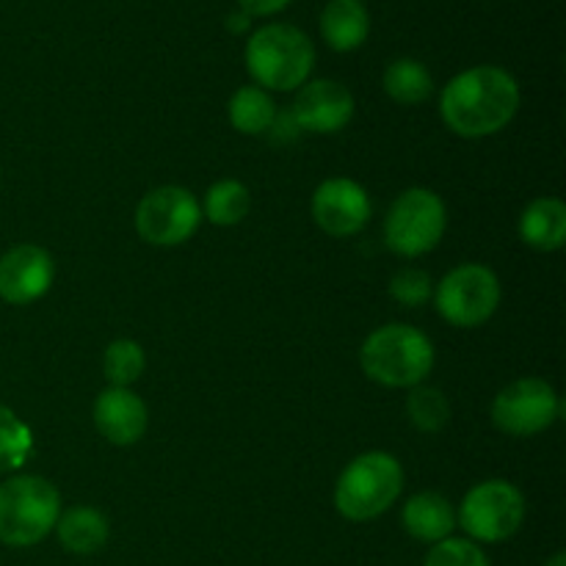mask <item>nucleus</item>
Instances as JSON below:
<instances>
[{"instance_id": "9d476101", "label": "nucleus", "mask_w": 566, "mask_h": 566, "mask_svg": "<svg viewBox=\"0 0 566 566\" xmlns=\"http://www.w3.org/2000/svg\"><path fill=\"white\" fill-rule=\"evenodd\" d=\"M562 412L556 390L545 379H520L503 387L492 401V423L512 437H531L553 426Z\"/></svg>"}, {"instance_id": "9b49d317", "label": "nucleus", "mask_w": 566, "mask_h": 566, "mask_svg": "<svg viewBox=\"0 0 566 566\" xmlns=\"http://www.w3.org/2000/svg\"><path fill=\"white\" fill-rule=\"evenodd\" d=\"M370 199L359 182L346 177H332L321 182L313 193V219L326 235L352 238L370 221Z\"/></svg>"}, {"instance_id": "7ed1b4c3", "label": "nucleus", "mask_w": 566, "mask_h": 566, "mask_svg": "<svg viewBox=\"0 0 566 566\" xmlns=\"http://www.w3.org/2000/svg\"><path fill=\"white\" fill-rule=\"evenodd\" d=\"M365 376L385 387H418L434 368V343L409 324H387L370 332L359 352Z\"/></svg>"}, {"instance_id": "ddd939ff", "label": "nucleus", "mask_w": 566, "mask_h": 566, "mask_svg": "<svg viewBox=\"0 0 566 566\" xmlns=\"http://www.w3.org/2000/svg\"><path fill=\"white\" fill-rule=\"evenodd\" d=\"M293 122L298 130L329 133L343 130L354 116V97L343 83L337 81H313L304 83L291 108Z\"/></svg>"}, {"instance_id": "bb28decb", "label": "nucleus", "mask_w": 566, "mask_h": 566, "mask_svg": "<svg viewBox=\"0 0 566 566\" xmlns=\"http://www.w3.org/2000/svg\"><path fill=\"white\" fill-rule=\"evenodd\" d=\"M249 25H252V17H249L247 11H238V14H230V17H227V28H230L232 33L249 31Z\"/></svg>"}, {"instance_id": "423d86ee", "label": "nucleus", "mask_w": 566, "mask_h": 566, "mask_svg": "<svg viewBox=\"0 0 566 566\" xmlns=\"http://www.w3.org/2000/svg\"><path fill=\"white\" fill-rule=\"evenodd\" d=\"M525 497L514 484L501 479L484 481L464 495L457 523L475 545H497L523 528Z\"/></svg>"}, {"instance_id": "39448f33", "label": "nucleus", "mask_w": 566, "mask_h": 566, "mask_svg": "<svg viewBox=\"0 0 566 566\" xmlns=\"http://www.w3.org/2000/svg\"><path fill=\"white\" fill-rule=\"evenodd\" d=\"M403 490V470L396 457L370 451L354 459L343 470L335 490V506L352 523H368L381 517Z\"/></svg>"}, {"instance_id": "6e6552de", "label": "nucleus", "mask_w": 566, "mask_h": 566, "mask_svg": "<svg viewBox=\"0 0 566 566\" xmlns=\"http://www.w3.org/2000/svg\"><path fill=\"white\" fill-rule=\"evenodd\" d=\"M437 313L459 329L486 324L501 307V280L479 263H464L446 274L434 293Z\"/></svg>"}, {"instance_id": "a878e982", "label": "nucleus", "mask_w": 566, "mask_h": 566, "mask_svg": "<svg viewBox=\"0 0 566 566\" xmlns=\"http://www.w3.org/2000/svg\"><path fill=\"white\" fill-rule=\"evenodd\" d=\"M238 3H241V11H247L249 17H271L285 9L291 0H238Z\"/></svg>"}, {"instance_id": "0eeeda50", "label": "nucleus", "mask_w": 566, "mask_h": 566, "mask_svg": "<svg viewBox=\"0 0 566 566\" xmlns=\"http://www.w3.org/2000/svg\"><path fill=\"white\" fill-rule=\"evenodd\" d=\"M446 224L448 213L442 199L429 188H409L387 213L385 241L401 258H420L442 241Z\"/></svg>"}, {"instance_id": "393cba45", "label": "nucleus", "mask_w": 566, "mask_h": 566, "mask_svg": "<svg viewBox=\"0 0 566 566\" xmlns=\"http://www.w3.org/2000/svg\"><path fill=\"white\" fill-rule=\"evenodd\" d=\"M390 296L403 307H423L434 296V282L420 269H401L390 280Z\"/></svg>"}, {"instance_id": "f257e3e1", "label": "nucleus", "mask_w": 566, "mask_h": 566, "mask_svg": "<svg viewBox=\"0 0 566 566\" xmlns=\"http://www.w3.org/2000/svg\"><path fill=\"white\" fill-rule=\"evenodd\" d=\"M520 111V86L501 66H473L448 81L440 94L442 122L462 138L501 133Z\"/></svg>"}, {"instance_id": "20e7f679", "label": "nucleus", "mask_w": 566, "mask_h": 566, "mask_svg": "<svg viewBox=\"0 0 566 566\" xmlns=\"http://www.w3.org/2000/svg\"><path fill=\"white\" fill-rule=\"evenodd\" d=\"M61 514V495L39 475H14L0 484V542L33 547L53 534Z\"/></svg>"}, {"instance_id": "b1692460", "label": "nucleus", "mask_w": 566, "mask_h": 566, "mask_svg": "<svg viewBox=\"0 0 566 566\" xmlns=\"http://www.w3.org/2000/svg\"><path fill=\"white\" fill-rule=\"evenodd\" d=\"M423 566H490V558L475 542L451 536V539L431 545Z\"/></svg>"}, {"instance_id": "f3484780", "label": "nucleus", "mask_w": 566, "mask_h": 566, "mask_svg": "<svg viewBox=\"0 0 566 566\" xmlns=\"http://www.w3.org/2000/svg\"><path fill=\"white\" fill-rule=\"evenodd\" d=\"M520 235L536 252H556L566 243V205L562 199H534L520 216Z\"/></svg>"}, {"instance_id": "2eb2a0df", "label": "nucleus", "mask_w": 566, "mask_h": 566, "mask_svg": "<svg viewBox=\"0 0 566 566\" xmlns=\"http://www.w3.org/2000/svg\"><path fill=\"white\" fill-rule=\"evenodd\" d=\"M401 523L412 539L437 545L442 539H451L453 531H457V509L440 492H420L407 501Z\"/></svg>"}, {"instance_id": "dca6fc26", "label": "nucleus", "mask_w": 566, "mask_h": 566, "mask_svg": "<svg viewBox=\"0 0 566 566\" xmlns=\"http://www.w3.org/2000/svg\"><path fill=\"white\" fill-rule=\"evenodd\" d=\"M321 33L337 53L357 50L370 33V14L363 0H329L321 14Z\"/></svg>"}, {"instance_id": "f8f14e48", "label": "nucleus", "mask_w": 566, "mask_h": 566, "mask_svg": "<svg viewBox=\"0 0 566 566\" xmlns=\"http://www.w3.org/2000/svg\"><path fill=\"white\" fill-rule=\"evenodd\" d=\"M55 280V260L48 249L20 243L0 258V298L14 307L39 302Z\"/></svg>"}, {"instance_id": "a211bd4d", "label": "nucleus", "mask_w": 566, "mask_h": 566, "mask_svg": "<svg viewBox=\"0 0 566 566\" xmlns=\"http://www.w3.org/2000/svg\"><path fill=\"white\" fill-rule=\"evenodd\" d=\"M59 542L72 556H94L108 542V520L92 506H75L59 514Z\"/></svg>"}, {"instance_id": "aec40b11", "label": "nucleus", "mask_w": 566, "mask_h": 566, "mask_svg": "<svg viewBox=\"0 0 566 566\" xmlns=\"http://www.w3.org/2000/svg\"><path fill=\"white\" fill-rule=\"evenodd\" d=\"M381 86L398 105H420L434 94V77L420 61L398 59L385 70Z\"/></svg>"}, {"instance_id": "4be33fe9", "label": "nucleus", "mask_w": 566, "mask_h": 566, "mask_svg": "<svg viewBox=\"0 0 566 566\" xmlns=\"http://www.w3.org/2000/svg\"><path fill=\"white\" fill-rule=\"evenodd\" d=\"M144 365H147V357L136 340H114L105 348L103 368L111 387H130L144 374Z\"/></svg>"}, {"instance_id": "5701e85b", "label": "nucleus", "mask_w": 566, "mask_h": 566, "mask_svg": "<svg viewBox=\"0 0 566 566\" xmlns=\"http://www.w3.org/2000/svg\"><path fill=\"white\" fill-rule=\"evenodd\" d=\"M407 412L420 431H440L451 418V403L437 387L418 385L409 392Z\"/></svg>"}, {"instance_id": "412c9836", "label": "nucleus", "mask_w": 566, "mask_h": 566, "mask_svg": "<svg viewBox=\"0 0 566 566\" xmlns=\"http://www.w3.org/2000/svg\"><path fill=\"white\" fill-rule=\"evenodd\" d=\"M252 210V193L243 182L238 180H221L208 188L202 205V216L219 227H235Z\"/></svg>"}, {"instance_id": "f03ea898", "label": "nucleus", "mask_w": 566, "mask_h": 566, "mask_svg": "<svg viewBox=\"0 0 566 566\" xmlns=\"http://www.w3.org/2000/svg\"><path fill=\"white\" fill-rule=\"evenodd\" d=\"M315 48L304 31L287 22L258 28L247 42V70L260 88L293 92L307 83Z\"/></svg>"}, {"instance_id": "4468645a", "label": "nucleus", "mask_w": 566, "mask_h": 566, "mask_svg": "<svg viewBox=\"0 0 566 566\" xmlns=\"http://www.w3.org/2000/svg\"><path fill=\"white\" fill-rule=\"evenodd\" d=\"M149 423L147 403L130 387H108L94 401V426L111 446H133Z\"/></svg>"}, {"instance_id": "cd10ccee", "label": "nucleus", "mask_w": 566, "mask_h": 566, "mask_svg": "<svg viewBox=\"0 0 566 566\" xmlns=\"http://www.w3.org/2000/svg\"><path fill=\"white\" fill-rule=\"evenodd\" d=\"M545 566H566V553H556Z\"/></svg>"}, {"instance_id": "6ab92c4d", "label": "nucleus", "mask_w": 566, "mask_h": 566, "mask_svg": "<svg viewBox=\"0 0 566 566\" xmlns=\"http://www.w3.org/2000/svg\"><path fill=\"white\" fill-rule=\"evenodd\" d=\"M227 114H230V125L238 133H243V136H263L274 125L276 105L265 88L243 86L232 94Z\"/></svg>"}, {"instance_id": "1a4fd4ad", "label": "nucleus", "mask_w": 566, "mask_h": 566, "mask_svg": "<svg viewBox=\"0 0 566 566\" xmlns=\"http://www.w3.org/2000/svg\"><path fill=\"white\" fill-rule=\"evenodd\" d=\"M202 224V205L180 186L149 191L136 208V232L153 247H180Z\"/></svg>"}]
</instances>
